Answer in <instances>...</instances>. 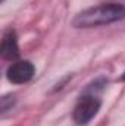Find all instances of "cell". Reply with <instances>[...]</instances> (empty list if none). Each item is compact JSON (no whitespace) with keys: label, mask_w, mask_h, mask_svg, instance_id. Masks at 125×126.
<instances>
[{"label":"cell","mask_w":125,"mask_h":126,"mask_svg":"<svg viewBox=\"0 0 125 126\" xmlns=\"http://www.w3.org/2000/svg\"><path fill=\"white\" fill-rule=\"evenodd\" d=\"M121 81H125V72L121 75Z\"/></svg>","instance_id":"obj_6"},{"label":"cell","mask_w":125,"mask_h":126,"mask_svg":"<svg viewBox=\"0 0 125 126\" xmlns=\"http://www.w3.org/2000/svg\"><path fill=\"white\" fill-rule=\"evenodd\" d=\"M1 56L3 59L7 60H15L19 56V48H18V38L13 30H7L3 35L1 40Z\"/></svg>","instance_id":"obj_4"},{"label":"cell","mask_w":125,"mask_h":126,"mask_svg":"<svg viewBox=\"0 0 125 126\" xmlns=\"http://www.w3.org/2000/svg\"><path fill=\"white\" fill-rule=\"evenodd\" d=\"M122 19H125V6L112 1V3H103L94 7H88L80 12L72 21V27L78 30L96 28L102 25L115 24Z\"/></svg>","instance_id":"obj_1"},{"label":"cell","mask_w":125,"mask_h":126,"mask_svg":"<svg viewBox=\"0 0 125 126\" xmlns=\"http://www.w3.org/2000/svg\"><path fill=\"white\" fill-rule=\"evenodd\" d=\"M15 104V97L13 95H4L1 98V111H7L9 109H12V106Z\"/></svg>","instance_id":"obj_5"},{"label":"cell","mask_w":125,"mask_h":126,"mask_svg":"<svg viewBox=\"0 0 125 126\" xmlns=\"http://www.w3.org/2000/svg\"><path fill=\"white\" fill-rule=\"evenodd\" d=\"M35 73V67L28 60H18L12 63L6 72L7 81L12 84H25L31 81V78Z\"/></svg>","instance_id":"obj_3"},{"label":"cell","mask_w":125,"mask_h":126,"mask_svg":"<svg viewBox=\"0 0 125 126\" xmlns=\"http://www.w3.org/2000/svg\"><path fill=\"white\" fill-rule=\"evenodd\" d=\"M100 106H102L100 98L94 94V93L85 91L84 94L80 97L78 103L75 104L72 117H74V120H75L77 123L85 125V123H88L94 116L99 113Z\"/></svg>","instance_id":"obj_2"},{"label":"cell","mask_w":125,"mask_h":126,"mask_svg":"<svg viewBox=\"0 0 125 126\" xmlns=\"http://www.w3.org/2000/svg\"><path fill=\"white\" fill-rule=\"evenodd\" d=\"M1 1H3V0H1Z\"/></svg>","instance_id":"obj_7"}]
</instances>
